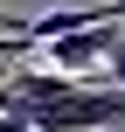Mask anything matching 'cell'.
Masks as SVG:
<instances>
[{"instance_id":"cell-1","label":"cell","mask_w":125,"mask_h":132,"mask_svg":"<svg viewBox=\"0 0 125 132\" xmlns=\"http://www.w3.org/2000/svg\"><path fill=\"white\" fill-rule=\"evenodd\" d=\"M35 132H118L125 125V84H77L70 97L56 104H35L21 111Z\"/></svg>"},{"instance_id":"cell-2","label":"cell","mask_w":125,"mask_h":132,"mask_svg":"<svg viewBox=\"0 0 125 132\" xmlns=\"http://www.w3.org/2000/svg\"><path fill=\"white\" fill-rule=\"evenodd\" d=\"M97 84H125V35L111 42V56H104V77H97Z\"/></svg>"},{"instance_id":"cell-3","label":"cell","mask_w":125,"mask_h":132,"mask_svg":"<svg viewBox=\"0 0 125 132\" xmlns=\"http://www.w3.org/2000/svg\"><path fill=\"white\" fill-rule=\"evenodd\" d=\"M28 49H35V42H14V35L0 28V70H7V63H28Z\"/></svg>"},{"instance_id":"cell-4","label":"cell","mask_w":125,"mask_h":132,"mask_svg":"<svg viewBox=\"0 0 125 132\" xmlns=\"http://www.w3.org/2000/svg\"><path fill=\"white\" fill-rule=\"evenodd\" d=\"M118 7H125V0H118Z\"/></svg>"}]
</instances>
